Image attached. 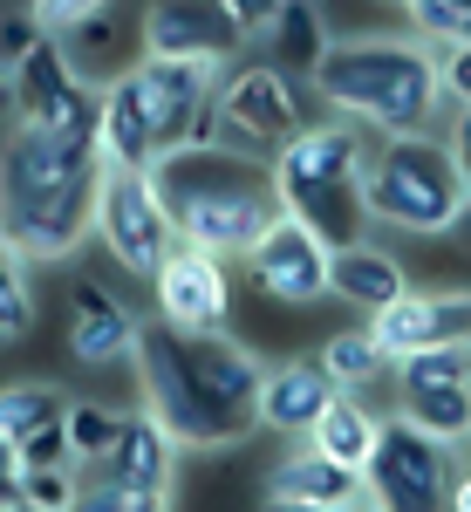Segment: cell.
<instances>
[{
  "label": "cell",
  "instance_id": "cell-1",
  "mask_svg": "<svg viewBox=\"0 0 471 512\" xmlns=\"http://www.w3.org/2000/svg\"><path fill=\"white\" fill-rule=\"evenodd\" d=\"M130 369H137L144 410L185 451H239L260 431V390H267L274 362H260V349L239 342L233 328L226 335H178V328L151 321Z\"/></svg>",
  "mask_w": 471,
  "mask_h": 512
},
{
  "label": "cell",
  "instance_id": "cell-2",
  "mask_svg": "<svg viewBox=\"0 0 471 512\" xmlns=\"http://www.w3.org/2000/svg\"><path fill=\"white\" fill-rule=\"evenodd\" d=\"M103 137L28 130L14 123L0 158V246L28 267H69L96 239V192H103Z\"/></svg>",
  "mask_w": 471,
  "mask_h": 512
},
{
  "label": "cell",
  "instance_id": "cell-3",
  "mask_svg": "<svg viewBox=\"0 0 471 512\" xmlns=\"http://www.w3.org/2000/svg\"><path fill=\"white\" fill-rule=\"evenodd\" d=\"M314 103L321 117L355 123L376 144L437 137V117L451 110L437 48H424L417 35H335V48L314 69Z\"/></svg>",
  "mask_w": 471,
  "mask_h": 512
},
{
  "label": "cell",
  "instance_id": "cell-4",
  "mask_svg": "<svg viewBox=\"0 0 471 512\" xmlns=\"http://www.w3.org/2000/svg\"><path fill=\"white\" fill-rule=\"evenodd\" d=\"M151 185H157V198H164V212H171V226H178V246L212 253V260H226V267H233V260L246 267L253 246L287 219L274 164L239 158L226 144H192V151L164 158L151 171Z\"/></svg>",
  "mask_w": 471,
  "mask_h": 512
},
{
  "label": "cell",
  "instance_id": "cell-5",
  "mask_svg": "<svg viewBox=\"0 0 471 512\" xmlns=\"http://www.w3.org/2000/svg\"><path fill=\"white\" fill-rule=\"evenodd\" d=\"M212 69L192 62H157L137 55L130 69L110 76V103H103V158L117 171H157L164 158L212 144V103H219Z\"/></svg>",
  "mask_w": 471,
  "mask_h": 512
},
{
  "label": "cell",
  "instance_id": "cell-6",
  "mask_svg": "<svg viewBox=\"0 0 471 512\" xmlns=\"http://www.w3.org/2000/svg\"><path fill=\"white\" fill-rule=\"evenodd\" d=\"M465 171L451 158L444 137H390L369 151V171H362V192H355V212L383 233H410V239H444L458 205H465Z\"/></svg>",
  "mask_w": 471,
  "mask_h": 512
},
{
  "label": "cell",
  "instance_id": "cell-7",
  "mask_svg": "<svg viewBox=\"0 0 471 512\" xmlns=\"http://www.w3.org/2000/svg\"><path fill=\"white\" fill-rule=\"evenodd\" d=\"M308 103H314V82L287 76L280 62L267 55H246L233 76L219 82V103H212V144H226L239 158H260L274 164L301 130H308Z\"/></svg>",
  "mask_w": 471,
  "mask_h": 512
},
{
  "label": "cell",
  "instance_id": "cell-8",
  "mask_svg": "<svg viewBox=\"0 0 471 512\" xmlns=\"http://www.w3.org/2000/svg\"><path fill=\"white\" fill-rule=\"evenodd\" d=\"M369 151H376L369 130H355V123H342V117H314L308 130L274 158L280 205L301 212V219H314V226L328 233V205H342V198L362 192Z\"/></svg>",
  "mask_w": 471,
  "mask_h": 512
},
{
  "label": "cell",
  "instance_id": "cell-9",
  "mask_svg": "<svg viewBox=\"0 0 471 512\" xmlns=\"http://www.w3.org/2000/svg\"><path fill=\"white\" fill-rule=\"evenodd\" d=\"M96 246L117 260V274L144 280L151 287L164 274V260L178 253V226L157 198L151 171H103V192H96Z\"/></svg>",
  "mask_w": 471,
  "mask_h": 512
},
{
  "label": "cell",
  "instance_id": "cell-10",
  "mask_svg": "<svg viewBox=\"0 0 471 512\" xmlns=\"http://www.w3.org/2000/svg\"><path fill=\"white\" fill-rule=\"evenodd\" d=\"M369 506L376 512H451V485H458V458L451 444L424 437L403 417H383V444L369 458Z\"/></svg>",
  "mask_w": 471,
  "mask_h": 512
},
{
  "label": "cell",
  "instance_id": "cell-11",
  "mask_svg": "<svg viewBox=\"0 0 471 512\" xmlns=\"http://www.w3.org/2000/svg\"><path fill=\"white\" fill-rule=\"evenodd\" d=\"M137 21H144V55L157 62H192L212 76H233L253 55L233 21V0H151Z\"/></svg>",
  "mask_w": 471,
  "mask_h": 512
},
{
  "label": "cell",
  "instance_id": "cell-12",
  "mask_svg": "<svg viewBox=\"0 0 471 512\" xmlns=\"http://www.w3.org/2000/svg\"><path fill=\"white\" fill-rule=\"evenodd\" d=\"M335 246H342V239H328L314 219L287 212L274 233L253 246L246 274H253V287H260L267 301H280V308H314V301H328V267H335Z\"/></svg>",
  "mask_w": 471,
  "mask_h": 512
},
{
  "label": "cell",
  "instance_id": "cell-13",
  "mask_svg": "<svg viewBox=\"0 0 471 512\" xmlns=\"http://www.w3.org/2000/svg\"><path fill=\"white\" fill-rule=\"evenodd\" d=\"M362 328L376 335V349L390 362L437 355V349H471V287H410L403 301H390Z\"/></svg>",
  "mask_w": 471,
  "mask_h": 512
},
{
  "label": "cell",
  "instance_id": "cell-14",
  "mask_svg": "<svg viewBox=\"0 0 471 512\" xmlns=\"http://www.w3.org/2000/svg\"><path fill=\"white\" fill-rule=\"evenodd\" d=\"M151 294H157V321L178 328V335H226V321H233V274H226V260L192 253V246H178L164 260Z\"/></svg>",
  "mask_w": 471,
  "mask_h": 512
},
{
  "label": "cell",
  "instance_id": "cell-15",
  "mask_svg": "<svg viewBox=\"0 0 471 512\" xmlns=\"http://www.w3.org/2000/svg\"><path fill=\"white\" fill-rule=\"evenodd\" d=\"M178 451H185V444L137 403V410H123L117 444L89 465V478H103V485H117V492H144V499H178Z\"/></svg>",
  "mask_w": 471,
  "mask_h": 512
},
{
  "label": "cell",
  "instance_id": "cell-16",
  "mask_svg": "<svg viewBox=\"0 0 471 512\" xmlns=\"http://www.w3.org/2000/svg\"><path fill=\"white\" fill-rule=\"evenodd\" d=\"M144 328H151V321H137L130 301H117L103 280H76V294H69V355H76L82 369L137 362Z\"/></svg>",
  "mask_w": 471,
  "mask_h": 512
},
{
  "label": "cell",
  "instance_id": "cell-17",
  "mask_svg": "<svg viewBox=\"0 0 471 512\" xmlns=\"http://www.w3.org/2000/svg\"><path fill=\"white\" fill-rule=\"evenodd\" d=\"M335 396H342V390H335V376H328L314 355H301V362H274V369H267V390H260V431L308 444L314 424L328 417Z\"/></svg>",
  "mask_w": 471,
  "mask_h": 512
},
{
  "label": "cell",
  "instance_id": "cell-18",
  "mask_svg": "<svg viewBox=\"0 0 471 512\" xmlns=\"http://www.w3.org/2000/svg\"><path fill=\"white\" fill-rule=\"evenodd\" d=\"M328 294L349 301V308H362V321H369V315H383L390 301L410 294V274H403V260H396L390 246H376V239H342V246H335V267H328Z\"/></svg>",
  "mask_w": 471,
  "mask_h": 512
},
{
  "label": "cell",
  "instance_id": "cell-19",
  "mask_svg": "<svg viewBox=\"0 0 471 512\" xmlns=\"http://www.w3.org/2000/svg\"><path fill=\"white\" fill-rule=\"evenodd\" d=\"M267 499H308V506H328V512H355V506H369V485H362V472L321 458L314 444H294L267 472Z\"/></svg>",
  "mask_w": 471,
  "mask_h": 512
},
{
  "label": "cell",
  "instance_id": "cell-20",
  "mask_svg": "<svg viewBox=\"0 0 471 512\" xmlns=\"http://www.w3.org/2000/svg\"><path fill=\"white\" fill-rule=\"evenodd\" d=\"M69 410H76V396L62 390V383H7L0 390V451L14 458V451H28L35 437L62 431L69 424Z\"/></svg>",
  "mask_w": 471,
  "mask_h": 512
},
{
  "label": "cell",
  "instance_id": "cell-21",
  "mask_svg": "<svg viewBox=\"0 0 471 512\" xmlns=\"http://www.w3.org/2000/svg\"><path fill=\"white\" fill-rule=\"evenodd\" d=\"M396 417L437 444H471V383H396Z\"/></svg>",
  "mask_w": 471,
  "mask_h": 512
},
{
  "label": "cell",
  "instance_id": "cell-22",
  "mask_svg": "<svg viewBox=\"0 0 471 512\" xmlns=\"http://www.w3.org/2000/svg\"><path fill=\"white\" fill-rule=\"evenodd\" d=\"M335 48V35H328V14L314 7V0H280V21H274V35H267V62H280L287 76H301L314 82V69H321V55Z\"/></svg>",
  "mask_w": 471,
  "mask_h": 512
},
{
  "label": "cell",
  "instance_id": "cell-23",
  "mask_svg": "<svg viewBox=\"0 0 471 512\" xmlns=\"http://www.w3.org/2000/svg\"><path fill=\"white\" fill-rule=\"evenodd\" d=\"M321 458H335V465H349V472H369V458H376V444H383V417L362 403V396H335L328 403V417L314 424V437H308Z\"/></svg>",
  "mask_w": 471,
  "mask_h": 512
},
{
  "label": "cell",
  "instance_id": "cell-24",
  "mask_svg": "<svg viewBox=\"0 0 471 512\" xmlns=\"http://www.w3.org/2000/svg\"><path fill=\"white\" fill-rule=\"evenodd\" d=\"M314 362L335 376V390H349V396H362L369 383L396 376V362L376 349V335H369V328H342V335H328V342L314 349Z\"/></svg>",
  "mask_w": 471,
  "mask_h": 512
},
{
  "label": "cell",
  "instance_id": "cell-25",
  "mask_svg": "<svg viewBox=\"0 0 471 512\" xmlns=\"http://www.w3.org/2000/svg\"><path fill=\"white\" fill-rule=\"evenodd\" d=\"M403 28L437 48V55H451V48H471V0H410L403 7Z\"/></svg>",
  "mask_w": 471,
  "mask_h": 512
},
{
  "label": "cell",
  "instance_id": "cell-26",
  "mask_svg": "<svg viewBox=\"0 0 471 512\" xmlns=\"http://www.w3.org/2000/svg\"><path fill=\"white\" fill-rule=\"evenodd\" d=\"M7 485H14L21 499H35L41 512H69L82 499L89 472H82V465H41V472H7Z\"/></svg>",
  "mask_w": 471,
  "mask_h": 512
},
{
  "label": "cell",
  "instance_id": "cell-27",
  "mask_svg": "<svg viewBox=\"0 0 471 512\" xmlns=\"http://www.w3.org/2000/svg\"><path fill=\"white\" fill-rule=\"evenodd\" d=\"M28 21H35L48 41H76V35H89V28H103L110 7H103V0H35Z\"/></svg>",
  "mask_w": 471,
  "mask_h": 512
},
{
  "label": "cell",
  "instance_id": "cell-28",
  "mask_svg": "<svg viewBox=\"0 0 471 512\" xmlns=\"http://www.w3.org/2000/svg\"><path fill=\"white\" fill-rule=\"evenodd\" d=\"M7 253V246H0ZM35 267L21 260V253H7V287H0V335L7 342H28V328H35Z\"/></svg>",
  "mask_w": 471,
  "mask_h": 512
},
{
  "label": "cell",
  "instance_id": "cell-29",
  "mask_svg": "<svg viewBox=\"0 0 471 512\" xmlns=\"http://www.w3.org/2000/svg\"><path fill=\"white\" fill-rule=\"evenodd\" d=\"M117 431H123V410H110V403H82V396H76V410H69V437H76L82 472L117 444Z\"/></svg>",
  "mask_w": 471,
  "mask_h": 512
},
{
  "label": "cell",
  "instance_id": "cell-30",
  "mask_svg": "<svg viewBox=\"0 0 471 512\" xmlns=\"http://www.w3.org/2000/svg\"><path fill=\"white\" fill-rule=\"evenodd\" d=\"M396 383H471V349H437L396 362Z\"/></svg>",
  "mask_w": 471,
  "mask_h": 512
},
{
  "label": "cell",
  "instance_id": "cell-31",
  "mask_svg": "<svg viewBox=\"0 0 471 512\" xmlns=\"http://www.w3.org/2000/svg\"><path fill=\"white\" fill-rule=\"evenodd\" d=\"M69 512H171V499H144V492H117V485L89 478V485H82V499Z\"/></svg>",
  "mask_w": 471,
  "mask_h": 512
},
{
  "label": "cell",
  "instance_id": "cell-32",
  "mask_svg": "<svg viewBox=\"0 0 471 512\" xmlns=\"http://www.w3.org/2000/svg\"><path fill=\"white\" fill-rule=\"evenodd\" d=\"M437 76H444V103H451V117H465V110H471V48L437 55Z\"/></svg>",
  "mask_w": 471,
  "mask_h": 512
},
{
  "label": "cell",
  "instance_id": "cell-33",
  "mask_svg": "<svg viewBox=\"0 0 471 512\" xmlns=\"http://www.w3.org/2000/svg\"><path fill=\"white\" fill-rule=\"evenodd\" d=\"M233 21H239V35H246V48L260 55L267 35H274V21H280V0H233Z\"/></svg>",
  "mask_w": 471,
  "mask_h": 512
},
{
  "label": "cell",
  "instance_id": "cell-34",
  "mask_svg": "<svg viewBox=\"0 0 471 512\" xmlns=\"http://www.w3.org/2000/svg\"><path fill=\"white\" fill-rule=\"evenodd\" d=\"M444 144H451V158H458V171H465V185H471V110L444 123Z\"/></svg>",
  "mask_w": 471,
  "mask_h": 512
},
{
  "label": "cell",
  "instance_id": "cell-35",
  "mask_svg": "<svg viewBox=\"0 0 471 512\" xmlns=\"http://www.w3.org/2000/svg\"><path fill=\"white\" fill-rule=\"evenodd\" d=\"M444 239H458V246L471 253V192H465V205H458V219H451V233H444Z\"/></svg>",
  "mask_w": 471,
  "mask_h": 512
},
{
  "label": "cell",
  "instance_id": "cell-36",
  "mask_svg": "<svg viewBox=\"0 0 471 512\" xmlns=\"http://www.w3.org/2000/svg\"><path fill=\"white\" fill-rule=\"evenodd\" d=\"M451 512H471V472H458V485H451Z\"/></svg>",
  "mask_w": 471,
  "mask_h": 512
},
{
  "label": "cell",
  "instance_id": "cell-37",
  "mask_svg": "<svg viewBox=\"0 0 471 512\" xmlns=\"http://www.w3.org/2000/svg\"><path fill=\"white\" fill-rule=\"evenodd\" d=\"M260 512H328V506H308V499H267Z\"/></svg>",
  "mask_w": 471,
  "mask_h": 512
},
{
  "label": "cell",
  "instance_id": "cell-38",
  "mask_svg": "<svg viewBox=\"0 0 471 512\" xmlns=\"http://www.w3.org/2000/svg\"><path fill=\"white\" fill-rule=\"evenodd\" d=\"M0 512H41V506H35V499H21V492L7 485V499H0Z\"/></svg>",
  "mask_w": 471,
  "mask_h": 512
},
{
  "label": "cell",
  "instance_id": "cell-39",
  "mask_svg": "<svg viewBox=\"0 0 471 512\" xmlns=\"http://www.w3.org/2000/svg\"><path fill=\"white\" fill-rule=\"evenodd\" d=\"M355 512H376V506H355Z\"/></svg>",
  "mask_w": 471,
  "mask_h": 512
},
{
  "label": "cell",
  "instance_id": "cell-40",
  "mask_svg": "<svg viewBox=\"0 0 471 512\" xmlns=\"http://www.w3.org/2000/svg\"><path fill=\"white\" fill-rule=\"evenodd\" d=\"M465 451H471V444H465Z\"/></svg>",
  "mask_w": 471,
  "mask_h": 512
}]
</instances>
